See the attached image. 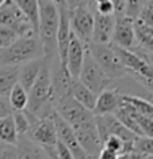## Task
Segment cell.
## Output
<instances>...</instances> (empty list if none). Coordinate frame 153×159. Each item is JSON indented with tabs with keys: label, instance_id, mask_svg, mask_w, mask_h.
<instances>
[{
	"label": "cell",
	"instance_id": "cell-1",
	"mask_svg": "<svg viewBox=\"0 0 153 159\" xmlns=\"http://www.w3.org/2000/svg\"><path fill=\"white\" fill-rule=\"evenodd\" d=\"M38 37L43 46V57L52 61L57 57V30L60 8L50 0H38Z\"/></svg>",
	"mask_w": 153,
	"mask_h": 159
},
{
	"label": "cell",
	"instance_id": "cell-2",
	"mask_svg": "<svg viewBox=\"0 0 153 159\" xmlns=\"http://www.w3.org/2000/svg\"><path fill=\"white\" fill-rule=\"evenodd\" d=\"M50 63L52 61L45 59L38 78L35 79L34 84L28 91V103L26 109L39 118L49 116L50 111L54 109Z\"/></svg>",
	"mask_w": 153,
	"mask_h": 159
},
{
	"label": "cell",
	"instance_id": "cell-3",
	"mask_svg": "<svg viewBox=\"0 0 153 159\" xmlns=\"http://www.w3.org/2000/svg\"><path fill=\"white\" fill-rule=\"evenodd\" d=\"M43 57V46L37 34L22 35L0 50V64L20 66L26 61Z\"/></svg>",
	"mask_w": 153,
	"mask_h": 159
},
{
	"label": "cell",
	"instance_id": "cell-4",
	"mask_svg": "<svg viewBox=\"0 0 153 159\" xmlns=\"http://www.w3.org/2000/svg\"><path fill=\"white\" fill-rule=\"evenodd\" d=\"M90 55L94 57V60L100 66V68L106 72L108 78L112 80L121 79L127 75L126 68L123 67L121 59L116 55V50L111 42L107 44H100V42L91 41L87 45Z\"/></svg>",
	"mask_w": 153,
	"mask_h": 159
},
{
	"label": "cell",
	"instance_id": "cell-5",
	"mask_svg": "<svg viewBox=\"0 0 153 159\" xmlns=\"http://www.w3.org/2000/svg\"><path fill=\"white\" fill-rule=\"evenodd\" d=\"M77 79L90 90H92L95 94H99L104 89L110 87L112 82V79L106 75V72L102 70L99 64L90 55L88 49H85L84 61H83V66Z\"/></svg>",
	"mask_w": 153,
	"mask_h": 159
},
{
	"label": "cell",
	"instance_id": "cell-6",
	"mask_svg": "<svg viewBox=\"0 0 153 159\" xmlns=\"http://www.w3.org/2000/svg\"><path fill=\"white\" fill-rule=\"evenodd\" d=\"M69 11V25L71 30L75 33L81 42L88 45L92 41L94 31V10L91 4L80 6L76 8L68 10Z\"/></svg>",
	"mask_w": 153,
	"mask_h": 159
},
{
	"label": "cell",
	"instance_id": "cell-7",
	"mask_svg": "<svg viewBox=\"0 0 153 159\" xmlns=\"http://www.w3.org/2000/svg\"><path fill=\"white\" fill-rule=\"evenodd\" d=\"M0 25H4V26L12 29L19 37L35 34L30 20L12 0H6L0 6Z\"/></svg>",
	"mask_w": 153,
	"mask_h": 159
},
{
	"label": "cell",
	"instance_id": "cell-8",
	"mask_svg": "<svg viewBox=\"0 0 153 159\" xmlns=\"http://www.w3.org/2000/svg\"><path fill=\"white\" fill-rule=\"evenodd\" d=\"M54 109L72 128L95 116L92 110H88L81 103H79L71 94L54 101Z\"/></svg>",
	"mask_w": 153,
	"mask_h": 159
},
{
	"label": "cell",
	"instance_id": "cell-9",
	"mask_svg": "<svg viewBox=\"0 0 153 159\" xmlns=\"http://www.w3.org/2000/svg\"><path fill=\"white\" fill-rule=\"evenodd\" d=\"M26 136H28L33 142L37 143L42 148L52 147L58 140L56 126H54V122L50 116H46V117L42 118L37 117L35 114L33 116L30 131H28Z\"/></svg>",
	"mask_w": 153,
	"mask_h": 159
},
{
	"label": "cell",
	"instance_id": "cell-10",
	"mask_svg": "<svg viewBox=\"0 0 153 159\" xmlns=\"http://www.w3.org/2000/svg\"><path fill=\"white\" fill-rule=\"evenodd\" d=\"M73 131L76 133V137H77L80 146L83 147V150L87 152V155L98 157L100 148L103 147V143H102L99 132H98L96 128L95 116L83 121L81 124L73 126Z\"/></svg>",
	"mask_w": 153,
	"mask_h": 159
},
{
	"label": "cell",
	"instance_id": "cell-11",
	"mask_svg": "<svg viewBox=\"0 0 153 159\" xmlns=\"http://www.w3.org/2000/svg\"><path fill=\"white\" fill-rule=\"evenodd\" d=\"M49 116L52 117V120L54 122V126H56L57 139L60 140V142H63L65 146L71 150V152L73 154L75 159H84L87 157V152L83 150V147L80 146L73 128H72V126L57 113L56 109H53L52 111H50Z\"/></svg>",
	"mask_w": 153,
	"mask_h": 159
},
{
	"label": "cell",
	"instance_id": "cell-12",
	"mask_svg": "<svg viewBox=\"0 0 153 159\" xmlns=\"http://www.w3.org/2000/svg\"><path fill=\"white\" fill-rule=\"evenodd\" d=\"M111 42L116 46H121L125 49L137 48L136 31H134V19L125 15H115V26L112 31Z\"/></svg>",
	"mask_w": 153,
	"mask_h": 159
},
{
	"label": "cell",
	"instance_id": "cell-13",
	"mask_svg": "<svg viewBox=\"0 0 153 159\" xmlns=\"http://www.w3.org/2000/svg\"><path fill=\"white\" fill-rule=\"evenodd\" d=\"M60 8V23L57 30V57L58 63L63 68H67V52L71 39V25H69V11L68 7H58Z\"/></svg>",
	"mask_w": 153,
	"mask_h": 159
},
{
	"label": "cell",
	"instance_id": "cell-14",
	"mask_svg": "<svg viewBox=\"0 0 153 159\" xmlns=\"http://www.w3.org/2000/svg\"><path fill=\"white\" fill-rule=\"evenodd\" d=\"M85 49H87V45L84 42L80 41V39L75 35L73 31H72L71 39H69L68 52H67V66H65L72 79L79 78L83 61H84Z\"/></svg>",
	"mask_w": 153,
	"mask_h": 159
},
{
	"label": "cell",
	"instance_id": "cell-15",
	"mask_svg": "<svg viewBox=\"0 0 153 159\" xmlns=\"http://www.w3.org/2000/svg\"><path fill=\"white\" fill-rule=\"evenodd\" d=\"M122 94L112 86L104 89L98 94L96 103L94 107V114H114L116 109L121 106Z\"/></svg>",
	"mask_w": 153,
	"mask_h": 159
},
{
	"label": "cell",
	"instance_id": "cell-16",
	"mask_svg": "<svg viewBox=\"0 0 153 159\" xmlns=\"http://www.w3.org/2000/svg\"><path fill=\"white\" fill-rule=\"evenodd\" d=\"M115 26V15H103V14L94 11V31L92 41L107 44L111 42L112 31Z\"/></svg>",
	"mask_w": 153,
	"mask_h": 159
},
{
	"label": "cell",
	"instance_id": "cell-17",
	"mask_svg": "<svg viewBox=\"0 0 153 159\" xmlns=\"http://www.w3.org/2000/svg\"><path fill=\"white\" fill-rule=\"evenodd\" d=\"M45 57H39V59H34L30 61L20 64L19 66V74H18V83L28 93L31 86L34 84L35 79L38 78L39 71L43 66Z\"/></svg>",
	"mask_w": 153,
	"mask_h": 159
},
{
	"label": "cell",
	"instance_id": "cell-18",
	"mask_svg": "<svg viewBox=\"0 0 153 159\" xmlns=\"http://www.w3.org/2000/svg\"><path fill=\"white\" fill-rule=\"evenodd\" d=\"M18 159H45L46 154L41 146L34 143L28 136H18L15 144Z\"/></svg>",
	"mask_w": 153,
	"mask_h": 159
},
{
	"label": "cell",
	"instance_id": "cell-19",
	"mask_svg": "<svg viewBox=\"0 0 153 159\" xmlns=\"http://www.w3.org/2000/svg\"><path fill=\"white\" fill-rule=\"evenodd\" d=\"M71 95L79 103H81L84 107L88 110H94L96 103L98 94H95L92 90H90L85 84H83L79 79H73L71 84Z\"/></svg>",
	"mask_w": 153,
	"mask_h": 159
},
{
	"label": "cell",
	"instance_id": "cell-20",
	"mask_svg": "<svg viewBox=\"0 0 153 159\" xmlns=\"http://www.w3.org/2000/svg\"><path fill=\"white\" fill-rule=\"evenodd\" d=\"M19 66L0 64V97H8L10 91L18 83Z\"/></svg>",
	"mask_w": 153,
	"mask_h": 159
},
{
	"label": "cell",
	"instance_id": "cell-21",
	"mask_svg": "<svg viewBox=\"0 0 153 159\" xmlns=\"http://www.w3.org/2000/svg\"><path fill=\"white\" fill-rule=\"evenodd\" d=\"M134 31L137 45L145 52L153 53V26H149L140 19H134Z\"/></svg>",
	"mask_w": 153,
	"mask_h": 159
},
{
	"label": "cell",
	"instance_id": "cell-22",
	"mask_svg": "<svg viewBox=\"0 0 153 159\" xmlns=\"http://www.w3.org/2000/svg\"><path fill=\"white\" fill-rule=\"evenodd\" d=\"M122 101L129 105L134 111L153 118V102L152 101L145 99L140 95H133V94H125V95H122Z\"/></svg>",
	"mask_w": 153,
	"mask_h": 159
},
{
	"label": "cell",
	"instance_id": "cell-23",
	"mask_svg": "<svg viewBox=\"0 0 153 159\" xmlns=\"http://www.w3.org/2000/svg\"><path fill=\"white\" fill-rule=\"evenodd\" d=\"M12 2L19 7V10L30 20L35 34L38 35V18H39L38 0H12Z\"/></svg>",
	"mask_w": 153,
	"mask_h": 159
},
{
	"label": "cell",
	"instance_id": "cell-24",
	"mask_svg": "<svg viewBox=\"0 0 153 159\" xmlns=\"http://www.w3.org/2000/svg\"><path fill=\"white\" fill-rule=\"evenodd\" d=\"M18 142V133L14 124L12 114L0 118V143L4 144H14Z\"/></svg>",
	"mask_w": 153,
	"mask_h": 159
},
{
	"label": "cell",
	"instance_id": "cell-25",
	"mask_svg": "<svg viewBox=\"0 0 153 159\" xmlns=\"http://www.w3.org/2000/svg\"><path fill=\"white\" fill-rule=\"evenodd\" d=\"M7 98H8V102L11 105V109H12V111L24 110L27 107L28 93L23 87H22L19 83H16V84L14 86Z\"/></svg>",
	"mask_w": 153,
	"mask_h": 159
},
{
	"label": "cell",
	"instance_id": "cell-26",
	"mask_svg": "<svg viewBox=\"0 0 153 159\" xmlns=\"http://www.w3.org/2000/svg\"><path fill=\"white\" fill-rule=\"evenodd\" d=\"M12 118L18 136L27 135L28 131H30V113H28V110L24 109L12 111Z\"/></svg>",
	"mask_w": 153,
	"mask_h": 159
},
{
	"label": "cell",
	"instance_id": "cell-27",
	"mask_svg": "<svg viewBox=\"0 0 153 159\" xmlns=\"http://www.w3.org/2000/svg\"><path fill=\"white\" fill-rule=\"evenodd\" d=\"M103 147L114 151V152H116L118 155H121L123 152H130L127 144L116 135H110V136L106 137V139L103 140Z\"/></svg>",
	"mask_w": 153,
	"mask_h": 159
},
{
	"label": "cell",
	"instance_id": "cell-28",
	"mask_svg": "<svg viewBox=\"0 0 153 159\" xmlns=\"http://www.w3.org/2000/svg\"><path fill=\"white\" fill-rule=\"evenodd\" d=\"M133 151L148 157V155H153V137L149 136H137L136 142H134Z\"/></svg>",
	"mask_w": 153,
	"mask_h": 159
},
{
	"label": "cell",
	"instance_id": "cell-29",
	"mask_svg": "<svg viewBox=\"0 0 153 159\" xmlns=\"http://www.w3.org/2000/svg\"><path fill=\"white\" fill-rule=\"evenodd\" d=\"M134 117H136V121H137L138 126H140L142 136L153 137V118L148 117V116H142V114L137 113V111H134Z\"/></svg>",
	"mask_w": 153,
	"mask_h": 159
},
{
	"label": "cell",
	"instance_id": "cell-30",
	"mask_svg": "<svg viewBox=\"0 0 153 159\" xmlns=\"http://www.w3.org/2000/svg\"><path fill=\"white\" fill-rule=\"evenodd\" d=\"M18 37H19V35H18L12 29L7 27L4 25H0V50L11 45Z\"/></svg>",
	"mask_w": 153,
	"mask_h": 159
},
{
	"label": "cell",
	"instance_id": "cell-31",
	"mask_svg": "<svg viewBox=\"0 0 153 159\" xmlns=\"http://www.w3.org/2000/svg\"><path fill=\"white\" fill-rule=\"evenodd\" d=\"M148 0H126V8H125V15L133 18H136L140 15L142 7L146 4Z\"/></svg>",
	"mask_w": 153,
	"mask_h": 159
},
{
	"label": "cell",
	"instance_id": "cell-32",
	"mask_svg": "<svg viewBox=\"0 0 153 159\" xmlns=\"http://www.w3.org/2000/svg\"><path fill=\"white\" fill-rule=\"evenodd\" d=\"M136 19L142 20L144 23L149 25V26H153V0H148L146 4L142 7L140 15H138Z\"/></svg>",
	"mask_w": 153,
	"mask_h": 159
},
{
	"label": "cell",
	"instance_id": "cell-33",
	"mask_svg": "<svg viewBox=\"0 0 153 159\" xmlns=\"http://www.w3.org/2000/svg\"><path fill=\"white\" fill-rule=\"evenodd\" d=\"M0 159H18L16 147L14 144L0 143Z\"/></svg>",
	"mask_w": 153,
	"mask_h": 159
},
{
	"label": "cell",
	"instance_id": "cell-34",
	"mask_svg": "<svg viewBox=\"0 0 153 159\" xmlns=\"http://www.w3.org/2000/svg\"><path fill=\"white\" fill-rule=\"evenodd\" d=\"M56 159H75L71 150L60 140H57L56 143Z\"/></svg>",
	"mask_w": 153,
	"mask_h": 159
},
{
	"label": "cell",
	"instance_id": "cell-35",
	"mask_svg": "<svg viewBox=\"0 0 153 159\" xmlns=\"http://www.w3.org/2000/svg\"><path fill=\"white\" fill-rule=\"evenodd\" d=\"M8 114H12V109H11L8 98L7 97H0V118L6 117Z\"/></svg>",
	"mask_w": 153,
	"mask_h": 159
},
{
	"label": "cell",
	"instance_id": "cell-36",
	"mask_svg": "<svg viewBox=\"0 0 153 159\" xmlns=\"http://www.w3.org/2000/svg\"><path fill=\"white\" fill-rule=\"evenodd\" d=\"M116 158H118V154L106 147H102L99 154H98V159H116Z\"/></svg>",
	"mask_w": 153,
	"mask_h": 159
},
{
	"label": "cell",
	"instance_id": "cell-37",
	"mask_svg": "<svg viewBox=\"0 0 153 159\" xmlns=\"http://www.w3.org/2000/svg\"><path fill=\"white\" fill-rule=\"evenodd\" d=\"M112 6L115 10V15H122L125 14V8H126V0H111Z\"/></svg>",
	"mask_w": 153,
	"mask_h": 159
},
{
	"label": "cell",
	"instance_id": "cell-38",
	"mask_svg": "<svg viewBox=\"0 0 153 159\" xmlns=\"http://www.w3.org/2000/svg\"><path fill=\"white\" fill-rule=\"evenodd\" d=\"M91 3H92V0H67V7L68 10H72L80 6H88Z\"/></svg>",
	"mask_w": 153,
	"mask_h": 159
},
{
	"label": "cell",
	"instance_id": "cell-39",
	"mask_svg": "<svg viewBox=\"0 0 153 159\" xmlns=\"http://www.w3.org/2000/svg\"><path fill=\"white\" fill-rule=\"evenodd\" d=\"M116 159H144V155L136 152V151H130V152H123L118 155Z\"/></svg>",
	"mask_w": 153,
	"mask_h": 159
},
{
	"label": "cell",
	"instance_id": "cell-40",
	"mask_svg": "<svg viewBox=\"0 0 153 159\" xmlns=\"http://www.w3.org/2000/svg\"><path fill=\"white\" fill-rule=\"evenodd\" d=\"M50 2H53L58 7H67V0H50Z\"/></svg>",
	"mask_w": 153,
	"mask_h": 159
},
{
	"label": "cell",
	"instance_id": "cell-41",
	"mask_svg": "<svg viewBox=\"0 0 153 159\" xmlns=\"http://www.w3.org/2000/svg\"><path fill=\"white\" fill-rule=\"evenodd\" d=\"M145 55H146V57H148V60L151 61V64L153 66V53H149V52H145Z\"/></svg>",
	"mask_w": 153,
	"mask_h": 159
},
{
	"label": "cell",
	"instance_id": "cell-42",
	"mask_svg": "<svg viewBox=\"0 0 153 159\" xmlns=\"http://www.w3.org/2000/svg\"><path fill=\"white\" fill-rule=\"evenodd\" d=\"M84 159H98V157H94V155H87Z\"/></svg>",
	"mask_w": 153,
	"mask_h": 159
},
{
	"label": "cell",
	"instance_id": "cell-43",
	"mask_svg": "<svg viewBox=\"0 0 153 159\" xmlns=\"http://www.w3.org/2000/svg\"><path fill=\"white\" fill-rule=\"evenodd\" d=\"M144 159H153V155H148V157H144Z\"/></svg>",
	"mask_w": 153,
	"mask_h": 159
},
{
	"label": "cell",
	"instance_id": "cell-44",
	"mask_svg": "<svg viewBox=\"0 0 153 159\" xmlns=\"http://www.w3.org/2000/svg\"><path fill=\"white\" fill-rule=\"evenodd\" d=\"M4 2H6V0H0V6H2L3 3H4Z\"/></svg>",
	"mask_w": 153,
	"mask_h": 159
},
{
	"label": "cell",
	"instance_id": "cell-45",
	"mask_svg": "<svg viewBox=\"0 0 153 159\" xmlns=\"http://www.w3.org/2000/svg\"><path fill=\"white\" fill-rule=\"evenodd\" d=\"M45 159H52V158H49V157H46V158H45Z\"/></svg>",
	"mask_w": 153,
	"mask_h": 159
}]
</instances>
